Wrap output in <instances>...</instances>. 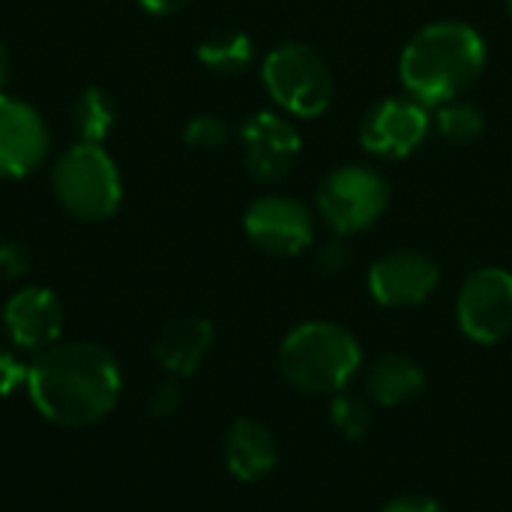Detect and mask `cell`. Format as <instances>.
I'll return each instance as SVG.
<instances>
[{
  "mask_svg": "<svg viewBox=\"0 0 512 512\" xmlns=\"http://www.w3.org/2000/svg\"><path fill=\"white\" fill-rule=\"evenodd\" d=\"M222 459L225 468L234 480L240 483H258L264 480L276 462H279V447L273 432L261 420L240 417L225 429L222 438Z\"/></svg>",
  "mask_w": 512,
  "mask_h": 512,
  "instance_id": "14",
  "label": "cell"
},
{
  "mask_svg": "<svg viewBox=\"0 0 512 512\" xmlns=\"http://www.w3.org/2000/svg\"><path fill=\"white\" fill-rule=\"evenodd\" d=\"M330 420L336 426L339 435L351 438V441H360L369 435L372 429V408L366 399L360 396H351V393H339L330 405Z\"/></svg>",
  "mask_w": 512,
  "mask_h": 512,
  "instance_id": "20",
  "label": "cell"
},
{
  "mask_svg": "<svg viewBox=\"0 0 512 512\" xmlns=\"http://www.w3.org/2000/svg\"><path fill=\"white\" fill-rule=\"evenodd\" d=\"M6 78H9V54H6V48L0 45V93H3Z\"/></svg>",
  "mask_w": 512,
  "mask_h": 512,
  "instance_id": "28",
  "label": "cell"
},
{
  "mask_svg": "<svg viewBox=\"0 0 512 512\" xmlns=\"http://www.w3.org/2000/svg\"><path fill=\"white\" fill-rule=\"evenodd\" d=\"M507 3H510V12H512V0H507Z\"/></svg>",
  "mask_w": 512,
  "mask_h": 512,
  "instance_id": "29",
  "label": "cell"
},
{
  "mask_svg": "<svg viewBox=\"0 0 512 512\" xmlns=\"http://www.w3.org/2000/svg\"><path fill=\"white\" fill-rule=\"evenodd\" d=\"M141 9H147L150 15H174L180 12L189 0H138Z\"/></svg>",
  "mask_w": 512,
  "mask_h": 512,
  "instance_id": "27",
  "label": "cell"
},
{
  "mask_svg": "<svg viewBox=\"0 0 512 512\" xmlns=\"http://www.w3.org/2000/svg\"><path fill=\"white\" fill-rule=\"evenodd\" d=\"M30 270V258L21 243L15 240H0V279L15 282Z\"/></svg>",
  "mask_w": 512,
  "mask_h": 512,
  "instance_id": "24",
  "label": "cell"
},
{
  "mask_svg": "<svg viewBox=\"0 0 512 512\" xmlns=\"http://www.w3.org/2000/svg\"><path fill=\"white\" fill-rule=\"evenodd\" d=\"M432 117L414 96H387L369 108L360 123V144L378 159H405L429 135Z\"/></svg>",
  "mask_w": 512,
  "mask_h": 512,
  "instance_id": "8",
  "label": "cell"
},
{
  "mask_svg": "<svg viewBox=\"0 0 512 512\" xmlns=\"http://www.w3.org/2000/svg\"><path fill=\"white\" fill-rule=\"evenodd\" d=\"M27 399L36 414L60 429H90L120 402L123 372L117 357L93 342H57L27 363Z\"/></svg>",
  "mask_w": 512,
  "mask_h": 512,
  "instance_id": "1",
  "label": "cell"
},
{
  "mask_svg": "<svg viewBox=\"0 0 512 512\" xmlns=\"http://www.w3.org/2000/svg\"><path fill=\"white\" fill-rule=\"evenodd\" d=\"M486 66V42L465 21L426 24L402 51L399 75L417 102L438 108L459 99Z\"/></svg>",
  "mask_w": 512,
  "mask_h": 512,
  "instance_id": "2",
  "label": "cell"
},
{
  "mask_svg": "<svg viewBox=\"0 0 512 512\" xmlns=\"http://www.w3.org/2000/svg\"><path fill=\"white\" fill-rule=\"evenodd\" d=\"M228 126H225V120H219V117H213V114H198V117H192L189 123H186V129H183V141L192 147V150H204V153H210V150H219V147H225L228 144Z\"/></svg>",
  "mask_w": 512,
  "mask_h": 512,
  "instance_id": "21",
  "label": "cell"
},
{
  "mask_svg": "<svg viewBox=\"0 0 512 512\" xmlns=\"http://www.w3.org/2000/svg\"><path fill=\"white\" fill-rule=\"evenodd\" d=\"M114 123H117V105H114V99L105 90L87 87L75 99V105H72V126H75L78 141L102 144L111 135Z\"/></svg>",
  "mask_w": 512,
  "mask_h": 512,
  "instance_id": "17",
  "label": "cell"
},
{
  "mask_svg": "<svg viewBox=\"0 0 512 512\" xmlns=\"http://www.w3.org/2000/svg\"><path fill=\"white\" fill-rule=\"evenodd\" d=\"M213 339H216V333L207 318L186 315V318L171 321L159 333V339L153 345V357L171 378H189L207 360Z\"/></svg>",
  "mask_w": 512,
  "mask_h": 512,
  "instance_id": "15",
  "label": "cell"
},
{
  "mask_svg": "<svg viewBox=\"0 0 512 512\" xmlns=\"http://www.w3.org/2000/svg\"><path fill=\"white\" fill-rule=\"evenodd\" d=\"M51 189L60 207L78 222H105L123 201L117 162L102 144L78 141L69 147L51 171Z\"/></svg>",
  "mask_w": 512,
  "mask_h": 512,
  "instance_id": "4",
  "label": "cell"
},
{
  "mask_svg": "<svg viewBox=\"0 0 512 512\" xmlns=\"http://www.w3.org/2000/svg\"><path fill=\"white\" fill-rule=\"evenodd\" d=\"M426 387L423 366L408 354H381L366 369V393L384 408H399L417 399Z\"/></svg>",
  "mask_w": 512,
  "mask_h": 512,
  "instance_id": "16",
  "label": "cell"
},
{
  "mask_svg": "<svg viewBox=\"0 0 512 512\" xmlns=\"http://www.w3.org/2000/svg\"><path fill=\"white\" fill-rule=\"evenodd\" d=\"M441 282L438 264L423 252H390L378 258L369 270V291L387 309L423 306Z\"/></svg>",
  "mask_w": 512,
  "mask_h": 512,
  "instance_id": "13",
  "label": "cell"
},
{
  "mask_svg": "<svg viewBox=\"0 0 512 512\" xmlns=\"http://www.w3.org/2000/svg\"><path fill=\"white\" fill-rule=\"evenodd\" d=\"M387 204V177L366 165H342L330 171L318 189V210L339 237H351L372 228L384 216Z\"/></svg>",
  "mask_w": 512,
  "mask_h": 512,
  "instance_id": "6",
  "label": "cell"
},
{
  "mask_svg": "<svg viewBox=\"0 0 512 512\" xmlns=\"http://www.w3.org/2000/svg\"><path fill=\"white\" fill-rule=\"evenodd\" d=\"M246 237L267 255L291 258L315 243V219L306 204L285 195H264L243 213Z\"/></svg>",
  "mask_w": 512,
  "mask_h": 512,
  "instance_id": "9",
  "label": "cell"
},
{
  "mask_svg": "<svg viewBox=\"0 0 512 512\" xmlns=\"http://www.w3.org/2000/svg\"><path fill=\"white\" fill-rule=\"evenodd\" d=\"M282 378L303 393H342L360 372L363 351L351 330L333 321H306L294 327L276 354Z\"/></svg>",
  "mask_w": 512,
  "mask_h": 512,
  "instance_id": "3",
  "label": "cell"
},
{
  "mask_svg": "<svg viewBox=\"0 0 512 512\" xmlns=\"http://www.w3.org/2000/svg\"><path fill=\"white\" fill-rule=\"evenodd\" d=\"M3 330L18 351L39 354L60 342L63 336V303L51 288L27 285L15 291L0 309Z\"/></svg>",
  "mask_w": 512,
  "mask_h": 512,
  "instance_id": "11",
  "label": "cell"
},
{
  "mask_svg": "<svg viewBox=\"0 0 512 512\" xmlns=\"http://www.w3.org/2000/svg\"><path fill=\"white\" fill-rule=\"evenodd\" d=\"M459 330L480 345H495L512 333V273L504 267L474 270L456 300Z\"/></svg>",
  "mask_w": 512,
  "mask_h": 512,
  "instance_id": "7",
  "label": "cell"
},
{
  "mask_svg": "<svg viewBox=\"0 0 512 512\" xmlns=\"http://www.w3.org/2000/svg\"><path fill=\"white\" fill-rule=\"evenodd\" d=\"M261 81L270 99L294 117H318L333 102V72L327 60L303 42L273 48L261 66Z\"/></svg>",
  "mask_w": 512,
  "mask_h": 512,
  "instance_id": "5",
  "label": "cell"
},
{
  "mask_svg": "<svg viewBox=\"0 0 512 512\" xmlns=\"http://www.w3.org/2000/svg\"><path fill=\"white\" fill-rule=\"evenodd\" d=\"M432 123L447 144H471L483 135V114L471 102H459V99L438 105Z\"/></svg>",
  "mask_w": 512,
  "mask_h": 512,
  "instance_id": "19",
  "label": "cell"
},
{
  "mask_svg": "<svg viewBox=\"0 0 512 512\" xmlns=\"http://www.w3.org/2000/svg\"><path fill=\"white\" fill-rule=\"evenodd\" d=\"M381 512H447L435 498L426 495H399L393 501H387Z\"/></svg>",
  "mask_w": 512,
  "mask_h": 512,
  "instance_id": "25",
  "label": "cell"
},
{
  "mask_svg": "<svg viewBox=\"0 0 512 512\" xmlns=\"http://www.w3.org/2000/svg\"><path fill=\"white\" fill-rule=\"evenodd\" d=\"M240 144L249 174L264 183H276L288 177L300 156L297 126L273 111H258L246 117L240 126Z\"/></svg>",
  "mask_w": 512,
  "mask_h": 512,
  "instance_id": "10",
  "label": "cell"
},
{
  "mask_svg": "<svg viewBox=\"0 0 512 512\" xmlns=\"http://www.w3.org/2000/svg\"><path fill=\"white\" fill-rule=\"evenodd\" d=\"M180 402H183V393H180L177 381L168 378V381H162V384L153 387L147 408H150V414H153L156 420H168V417H174V414L180 411Z\"/></svg>",
  "mask_w": 512,
  "mask_h": 512,
  "instance_id": "22",
  "label": "cell"
},
{
  "mask_svg": "<svg viewBox=\"0 0 512 512\" xmlns=\"http://www.w3.org/2000/svg\"><path fill=\"white\" fill-rule=\"evenodd\" d=\"M198 60L216 75H240L252 63V39L240 30L210 33L198 45Z\"/></svg>",
  "mask_w": 512,
  "mask_h": 512,
  "instance_id": "18",
  "label": "cell"
},
{
  "mask_svg": "<svg viewBox=\"0 0 512 512\" xmlns=\"http://www.w3.org/2000/svg\"><path fill=\"white\" fill-rule=\"evenodd\" d=\"M348 246L342 243V240H333V243H327L321 252H318V264H321V270H327V273H336V270H342V267H348Z\"/></svg>",
  "mask_w": 512,
  "mask_h": 512,
  "instance_id": "26",
  "label": "cell"
},
{
  "mask_svg": "<svg viewBox=\"0 0 512 512\" xmlns=\"http://www.w3.org/2000/svg\"><path fill=\"white\" fill-rule=\"evenodd\" d=\"M48 156V126L42 114L15 96L0 93V177L21 180Z\"/></svg>",
  "mask_w": 512,
  "mask_h": 512,
  "instance_id": "12",
  "label": "cell"
},
{
  "mask_svg": "<svg viewBox=\"0 0 512 512\" xmlns=\"http://www.w3.org/2000/svg\"><path fill=\"white\" fill-rule=\"evenodd\" d=\"M27 381V363H21V357L9 348H0V399L12 396L18 387H24Z\"/></svg>",
  "mask_w": 512,
  "mask_h": 512,
  "instance_id": "23",
  "label": "cell"
}]
</instances>
